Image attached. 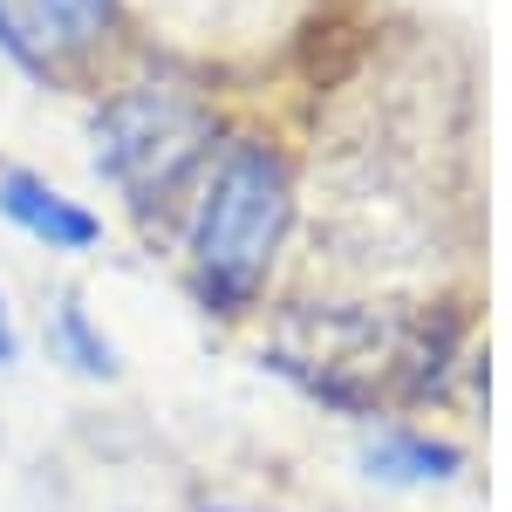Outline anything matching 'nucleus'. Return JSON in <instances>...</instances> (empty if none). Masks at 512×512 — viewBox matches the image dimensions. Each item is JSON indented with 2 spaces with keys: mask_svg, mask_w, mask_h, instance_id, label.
I'll return each instance as SVG.
<instances>
[{
  "mask_svg": "<svg viewBox=\"0 0 512 512\" xmlns=\"http://www.w3.org/2000/svg\"><path fill=\"white\" fill-rule=\"evenodd\" d=\"M287 164L267 144H233L219 171H212V192L198 205V280L212 301H253V287L267 280L280 233H287Z\"/></svg>",
  "mask_w": 512,
  "mask_h": 512,
  "instance_id": "f257e3e1",
  "label": "nucleus"
},
{
  "mask_svg": "<svg viewBox=\"0 0 512 512\" xmlns=\"http://www.w3.org/2000/svg\"><path fill=\"white\" fill-rule=\"evenodd\" d=\"M212 144V117L185 89H130L96 117V164L137 205H164Z\"/></svg>",
  "mask_w": 512,
  "mask_h": 512,
  "instance_id": "f03ea898",
  "label": "nucleus"
},
{
  "mask_svg": "<svg viewBox=\"0 0 512 512\" xmlns=\"http://www.w3.org/2000/svg\"><path fill=\"white\" fill-rule=\"evenodd\" d=\"M117 0H0V41L21 62H69L96 48Z\"/></svg>",
  "mask_w": 512,
  "mask_h": 512,
  "instance_id": "7ed1b4c3",
  "label": "nucleus"
},
{
  "mask_svg": "<svg viewBox=\"0 0 512 512\" xmlns=\"http://www.w3.org/2000/svg\"><path fill=\"white\" fill-rule=\"evenodd\" d=\"M0 212H7L21 233L48 239L55 253H89V246L103 239V219H96V212H82L76 198H62L55 185H41L28 171H7V178H0Z\"/></svg>",
  "mask_w": 512,
  "mask_h": 512,
  "instance_id": "20e7f679",
  "label": "nucleus"
},
{
  "mask_svg": "<svg viewBox=\"0 0 512 512\" xmlns=\"http://www.w3.org/2000/svg\"><path fill=\"white\" fill-rule=\"evenodd\" d=\"M362 465L369 478H383V485H437V478H451L465 465V451L458 444H437V437H417V431H383L362 444Z\"/></svg>",
  "mask_w": 512,
  "mask_h": 512,
  "instance_id": "39448f33",
  "label": "nucleus"
},
{
  "mask_svg": "<svg viewBox=\"0 0 512 512\" xmlns=\"http://www.w3.org/2000/svg\"><path fill=\"white\" fill-rule=\"evenodd\" d=\"M55 349L69 355L82 376H117V349H110V342H103V335L89 328V315H82L76 294H69V301L55 308Z\"/></svg>",
  "mask_w": 512,
  "mask_h": 512,
  "instance_id": "423d86ee",
  "label": "nucleus"
},
{
  "mask_svg": "<svg viewBox=\"0 0 512 512\" xmlns=\"http://www.w3.org/2000/svg\"><path fill=\"white\" fill-rule=\"evenodd\" d=\"M14 362V321H7V301H0V369Z\"/></svg>",
  "mask_w": 512,
  "mask_h": 512,
  "instance_id": "0eeeda50",
  "label": "nucleus"
}]
</instances>
